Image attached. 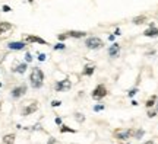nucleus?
<instances>
[{
  "label": "nucleus",
  "mask_w": 158,
  "mask_h": 144,
  "mask_svg": "<svg viewBox=\"0 0 158 144\" xmlns=\"http://www.w3.org/2000/svg\"><path fill=\"white\" fill-rule=\"evenodd\" d=\"M29 81H31V86L34 89H40L44 83V73L41 68L38 67H34L31 70V76H29Z\"/></svg>",
  "instance_id": "f257e3e1"
},
{
  "label": "nucleus",
  "mask_w": 158,
  "mask_h": 144,
  "mask_svg": "<svg viewBox=\"0 0 158 144\" xmlns=\"http://www.w3.org/2000/svg\"><path fill=\"white\" fill-rule=\"evenodd\" d=\"M85 45L89 48V49H98V48H101L104 45V42H103L98 36H89V38H86Z\"/></svg>",
  "instance_id": "f03ea898"
},
{
  "label": "nucleus",
  "mask_w": 158,
  "mask_h": 144,
  "mask_svg": "<svg viewBox=\"0 0 158 144\" xmlns=\"http://www.w3.org/2000/svg\"><path fill=\"white\" fill-rule=\"evenodd\" d=\"M113 135H114V138H117V140H127V138L132 135V131H130V129H125V128H117V129H114Z\"/></svg>",
  "instance_id": "7ed1b4c3"
},
{
  "label": "nucleus",
  "mask_w": 158,
  "mask_h": 144,
  "mask_svg": "<svg viewBox=\"0 0 158 144\" xmlns=\"http://www.w3.org/2000/svg\"><path fill=\"white\" fill-rule=\"evenodd\" d=\"M104 96H107V89H105V86L98 84V86L94 89V92H92V97H94V99H101V97H104Z\"/></svg>",
  "instance_id": "20e7f679"
},
{
  "label": "nucleus",
  "mask_w": 158,
  "mask_h": 144,
  "mask_svg": "<svg viewBox=\"0 0 158 144\" xmlns=\"http://www.w3.org/2000/svg\"><path fill=\"white\" fill-rule=\"evenodd\" d=\"M72 87V83L69 80H60L56 83V90L57 92H64V90H69Z\"/></svg>",
  "instance_id": "39448f33"
},
{
  "label": "nucleus",
  "mask_w": 158,
  "mask_h": 144,
  "mask_svg": "<svg viewBox=\"0 0 158 144\" xmlns=\"http://www.w3.org/2000/svg\"><path fill=\"white\" fill-rule=\"evenodd\" d=\"M26 93V86L25 84H21V86H18V87H15L13 90H12V97H15V99H18V97H21V96H24Z\"/></svg>",
  "instance_id": "423d86ee"
},
{
  "label": "nucleus",
  "mask_w": 158,
  "mask_h": 144,
  "mask_svg": "<svg viewBox=\"0 0 158 144\" xmlns=\"http://www.w3.org/2000/svg\"><path fill=\"white\" fill-rule=\"evenodd\" d=\"M37 109H38V103H37V102H31L28 106H25V108L22 109V115H24V116L31 115V113H34Z\"/></svg>",
  "instance_id": "0eeeda50"
},
{
  "label": "nucleus",
  "mask_w": 158,
  "mask_h": 144,
  "mask_svg": "<svg viewBox=\"0 0 158 144\" xmlns=\"http://www.w3.org/2000/svg\"><path fill=\"white\" fill-rule=\"evenodd\" d=\"M25 41H26V42H38V44H43V45H46V44H47V41H44L43 38L35 36V35H28V36L25 38Z\"/></svg>",
  "instance_id": "6e6552de"
},
{
  "label": "nucleus",
  "mask_w": 158,
  "mask_h": 144,
  "mask_svg": "<svg viewBox=\"0 0 158 144\" xmlns=\"http://www.w3.org/2000/svg\"><path fill=\"white\" fill-rule=\"evenodd\" d=\"M25 42L24 41H18V42H9L7 44V48L9 49H24L25 48Z\"/></svg>",
  "instance_id": "1a4fd4ad"
},
{
  "label": "nucleus",
  "mask_w": 158,
  "mask_h": 144,
  "mask_svg": "<svg viewBox=\"0 0 158 144\" xmlns=\"http://www.w3.org/2000/svg\"><path fill=\"white\" fill-rule=\"evenodd\" d=\"M120 52V45L119 44H113L110 48H108V55L110 57H117Z\"/></svg>",
  "instance_id": "9d476101"
},
{
  "label": "nucleus",
  "mask_w": 158,
  "mask_h": 144,
  "mask_svg": "<svg viewBox=\"0 0 158 144\" xmlns=\"http://www.w3.org/2000/svg\"><path fill=\"white\" fill-rule=\"evenodd\" d=\"M66 33H67V36H72V38H83L86 35V32L83 31H69Z\"/></svg>",
  "instance_id": "9b49d317"
},
{
  "label": "nucleus",
  "mask_w": 158,
  "mask_h": 144,
  "mask_svg": "<svg viewBox=\"0 0 158 144\" xmlns=\"http://www.w3.org/2000/svg\"><path fill=\"white\" fill-rule=\"evenodd\" d=\"M12 29V25L9 22H0V35L1 33H6L7 31Z\"/></svg>",
  "instance_id": "f8f14e48"
},
{
  "label": "nucleus",
  "mask_w": 158,
  "mask_h": 144,
  "mask_svg": "<svg viewBox=\"0 0 158 144\" xmlns=\"http://www.w3.org/2000/svg\"><path fill=\"white\" fill-rule=\"evenodd\" d=\"M15 134H7L3 137V144H13L15 143Z\"/></svg>",
  "instance_id": "ddd939ff"
},
{
  "label": "nucleus",
  "mask_w": 158,
  "mask_h": 144,
  "mask_svg": "<svg viewBox=\"0 0 158 144\" xmlns=\"http://www.w3.org/2000/svg\"><path fill=\"white\" fill-rule=\"evenodd\" d=\"M143 35H145V36H157L158 29H155V26H154V28H149V29H146V31L143 32Z\"/></svg>",
  "instance_id": "4468645a"
},
{
  "label": "nucleus",
  "mask_w": 158,
  "mask_h": 144,
  "mask_svg": "<svg viewBox=\"0 0 158 144\" xmlns=\"http://www.w3.org/2000/svg\"><path fill=\"white\" fill-rule=\"evenodd\" d=\"M12 70L16 71V73H25L26 71V64L22 63V64H19V65H16L15 68H12Z\"/></svg>",
  "instance_id": "2eb2a0df"
},
{
  "label": "nucleus",
  "mask_w": 158,
  "mask_h": 144,
  "mask_svg": "<svg viewBox=\"0 0 158 144\" xmlns=\"http://www.w3.org/2000/svg\"><path fill=\"white\" fill-rule=\"evenodd\" d=\"M145 20H146L145 16H136V17H133V23L135 25H142Z\"/></svg>",
  "instance_id": "dca6fc26"
},
{
  "label": "nucleus",
  "mask_w": 158,
  "mask_h": 144,
  "mask_svg": "<svg viewBox=\"0 0 158 144\" xmlns=\"http://www.w3.org/2000/svg\"><path fill=\"white\" fill-rule=\"evenodd\" d=\"M94 73V67L92 65H86L85 70H83V76H91Z\"/></svg>",
  "instance_id": "f3484780"
},
{
  "label": "nucleus",
  "mask_w": 158,
  "mask_h": 144,
  "mask_svg": "<svg viewBox=\"0 0 158 144\" xmlns=\"http://www.w3.org/2000/svg\"><path fill=\"white\" fill-rule=\"evenodd\" d=\"M155 99H157V96H152V97H149V99L146 100V108H151V106H154V103H155Z\"/></svg>",
  "instance_id": "a211bd4d"
},
{
  "label": "nucleus",
  "mask_w": 158,
  "mask_h": 144,
  "mask_svg": "<svg viewBox=\"0 0 158 144\" xmlns=\"http://www.w3.org/2000/svg\"><path fill=\"white\" fill-rule=\"evenodd\" d=\"M132 135H135L136 138H141L143 135V129H138V131H132Z\"/></svg>",
  "instance_id": "6ab92c4d"
},
{
  "label": "nucleus",
  "mask_w": 158,
  "mask_h": 144,
  "mask_svg": "<svg viewBox=\"0 0 158 144\" xmlns=\"http://www.w3.org/2000/svg\"><path fill=\"white\" fill-rule=\"evenodd\" d=\"M60 131H62V132H75V129L67 128V127H62V128H60Z\"/></svg>",
  "instance_id": "aec40b11"
},
{
  "label": "nucleus",
  "mask_w": 158,
  "mask_h": 144,
  "mask_svg": "<svg viewBox=\"0 0 158 144\" xmlns=\"http://www.w3.org/2000/svg\"><path fill=\"white\" fill-rule=\"evenodd\" d=\"M25 61H26V63L32 61V55L29 54V52H26V54H25Z\"/></svg>",
  "instance_id": "412c9836"
},
{
  "label": "nucleus",
  "mask_w": 158,
  "mask_h": 144,
  "mask_svg": "<svg viewBox=\"0 0 158 144\" xmlns=\"http://www.w3.org/2000/svg\"><path fill=\"white\" fill-rule=\"evenodd\" d=\"M76 119H78L79 122H82V121H83V119H85V116H83V115H82V113H76Z\"/></svg>",
  "instance_id": "4be33fe9"
},
{
  "label": "nucleus",
  "mask_w": 158,
  "mask_h": 144,
  "mask_svg": "<svg viewBox=\"0 0 158 144\" xmlns=\"http://www.w3.org/2000/svg\"><path fill=\"white\" fill-rule=\"evenodd\" d=\"M103 109H104V106H103V105H95L94 106V111H103Z\"/></svg>",
  "instance_id": "5701e85b"
},
{
  "label": "nucleus",
  "mask_w": 158,
  "mask_h": 144,
  "mask_svg": "<svg viewBox=\"0 0 158 144\" xmlns=\"http://www.w3.org/2000/svg\"><path fill=\"white\" fill-rule=\"evenodd\" d=\"M54 49H64V44H57V45H54Z\"/></svg>",
  "instance_id": "b1692460"
},
{
  "label": "nucleus",
  "mask_w": 158,
  "mask_h": 144,
  "mask_svg": "<svg viewBox=\"0 0 158 144\" xmlns=\"http://www.w3.org/2000/svg\"><path fill=\"white\" fill-rule=\"evenodd\" d=\"M51 105H53V106H60V105H62V102H60V100H53V102H51Z\"/></svg>",
  "instance_id": "393cba45"
},
{
  "label": "nucleus",
  "mask_w": 158,
  "mask_h": 144,
  "mask_svg": "<svg viewBox=\"0 0 158 144\" xmlns=\"http://www.w3.org/2000/svg\"><path fill=\"white\" fill-rule=\"evenodd\" d=\"M67 38V33H62V35H59V39L60 41H63V39H66Z\"/></svg>",
  "instance_id": "a878e982"
},
{
  "label": "nucleus",
  "mask_w": 158,
  "mask_h": 144,
  "mask_svg": "<svg viewBox=\"0 0 158 144\" xmlns=\"http://www.w3.org/2000/svg\"><path fill=\"white\" fill-rule=\"evenodd\" d=\"M38 60H40V61H44V60H46V54H40V55H38Z\"/></svg>",
  "instance_id": "bb28decb"
},
{
  "label": "nucleus",
  "mask_w": 158,
  "mask_h": 144,
  "mask_svg": "<svg viewBox=\"0 0 158 144\" xmlns=\"http://www.w3.org/2000/svg\"><path fill=\"white\" fill-rule=\"evenodd\" d=\"M138 92V89H132L130 92H129V96H135V93Z\"/></svg>",
  "instance_id": "cd10ccee"
},
{
  "label": "nucleus",
  "mask_w": 158,
  "mask_h": 144,
  "mask_svg": "<svg viewBox=\"0 0 158 144\" xmlns=\"http://www.w3.org/2000/svg\"><path fill=\"white\" fill-rule=\"evenodd\" d=\"M10 10H12V9H10L9 6H6V4L3 6V12H10Z\"/></svg>",
  "instance_id": "c85d7f7f"
},
{
  "label": "nucleus",
  "mask_w": 158,
  "mask_h": 144,
  "mask_svg": "<svg viewBox=\"0 0 158 144\" xmlns=\"http://www.w3.org/2000/svg\"><path fill=\"white\" fill-rule=\"evenodd\" d=\"M48 144H59V143H57L54 138H50V140H48Z\"/></svg>",
  "instance_id": "c756f323"
},
{
  "label": "nucleus",
  "mask_w": 158,
  "mask_h": 144,
  "mask_svg": "<svg viewBox=\"0 0 158 144\" xmlns=\"http://www.w3.org/2000/svg\"><path fill=\"white\" fill-rule=\"evenodd\" d=\"M148 116H149V118H152V116H155V112H149V113H148Z\"/></svg>",
  "instance_id": "7c9ffc66"
},
{
  "label": "nucleus",
  "mask_w": 158,
  "mask_h": 144,
  "mask_svg": "<svg viewBox=\"0 0 158 144\" xmlns=\"http://www.w3.org/2000/svg\"><path fill=\"white\" fill-rule=\"evenodd\" d=\"M56 124H62V119L60 118H56Z\"/></svg>",
  "instance_id": "2f4dec72"
},
{
  "label": "nucleus",
  "mask_w": 158,
  "mask_h": 144,
  "mask_svg": "<svg viewBox=\"0 0 158 144\" xmlns=\"http://www.w3.org/2000/svg\"><path fill=\"white\" fill-rule=\"evenodd\" d=\"M145 144H154V143H152V141H146Z\"/></svg>",
  "instance_id": "473e14b6"
},
{
  "label": "nucleus",
  "mask_w": 158,
  "mask_h": 144,
  "mask_svg": "<svg viewBox=\"0 0 158 144\" xmlns=\"http://www.w3.org/2000/svg\"><path fill=\"white\" fill-rule=\"evenodd\" d=\"M28 1H29V3H32V1H34V0H28Z\"/></svg>",
  "instance_id": "72a5a7b5"
}]
</instances>
